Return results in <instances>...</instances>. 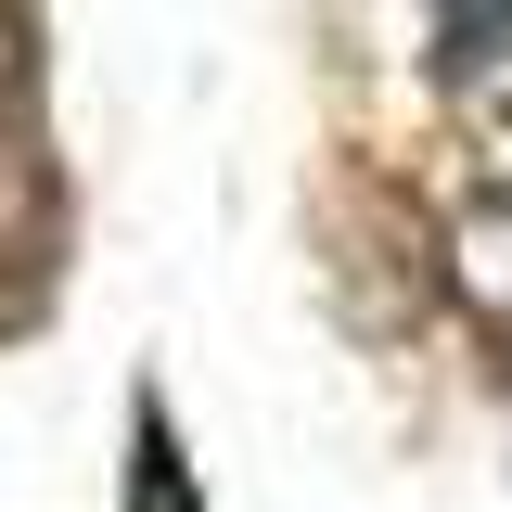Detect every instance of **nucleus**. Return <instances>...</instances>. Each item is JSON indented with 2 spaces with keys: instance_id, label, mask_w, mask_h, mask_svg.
I'll list each match as a JSON object with an SVG mask.
<instances>
[{
  "instance_id": "nucleus-1",
  "label": "nucleus",
  "mask_w": 512,
  "mask_h": 512,
  "mask_svg": "<svg viewBox=\"0 0 512 512\" xmlns=\"http://www.w3.org/2000/svg\"><path fill=\"white\" fill-rule=\"evenodd\" d=\"M448 90H461V141H474V167H487V192L512 205V26H487V39H461V52H448Z\"/></svg>"
},
{
  "instance_id": "nucleus-2",
  "label": "nucleus",
  "mask_w": 512,
  "mask_h": 512,
  "mask_svg": "<svg viewBox=\"0 0 512 512\" xmlns=\"http://www.w3.org/2000/svg\"><path fill=\"white\" fill-rule=\"evenodd\" d=\"M448 282H461V295H474V308L512 333V205H500V192H487V205L448 231Z\"/></svg>"
},
{
  "instance_id": "nucleus-3",
  "label": "nucleus",
  "mask_w": 512,
  "mask_h": 512,
  "mask_svg": "<svg viewBox=\"0 0 512 512\" xmlns=\"http://www.w3.org/2000/svg\"><path fill=\"white\" fill-rule=\"evenodd\" d=\"M13 103H26V13L0 0V128H13Z\"/></svg>"
}]
</instances>
